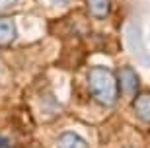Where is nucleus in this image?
Listing matches in <instances>:
<instances>
[{
	"mask_svg": "<svg viewBox=\"0 0 150 148\" xmlns=\"http://www.w3.org/2000/svg\"><path fill=\"white\" fill-rule=\"evenodd\" d=\"M90 88L98 101L101 103H113L115 99V84H113L111 74H107L105 70H94L90 76Z\"/></svg>",
	"mask_w": 150,
	"mask_h": 148,
	"instance_id": "f257e3e1",
	"label": "nucleus"
},
{
	"mask_svg": "<svg viewBox=\"0 0 150 148\" xmlns=\"http://www.w3.org/2000/svg\"><path fill=\"white\" fill-rule=\"evenodd\" d=\"M57 148H88L86 140L74 135V132H64L61 138H59V142H57Z\"/></svg>",
	"mask_w": 150,
	"mask_h": 148,
	"instance_id": "7ed1b4c3",
	"label": "nucleus"
},
{
	"mask_svg": "<svg viewBox=\"0 0 150 148\" xmlns=\"http://www.w3.org/2000/svg\"><path fill=\"white\" fill-rule=\"evenodd\" d=\"M121 80H123V90H125V92H134V90H137V78H134V74L131 70L123 72Z\"/></svg>",
	"mask_w": 150,
	"mask_h": 148,
	"instance_id": "20e7f679",
	"label": "nucleus"
},
{
	"mask_svg": "<svg viewBox=\"0 0 150 148\" xmlns=\"http://www.w3.org/2000/svg\"><path fill=\"white\" fill-rule=\"evenodd\" d=\"M133 107H134V111H137V115H139L140 121L150 123V93H142V96H139V98L134 99Z\"/></svg>",
	"mask_w": 150,
	"mask_h": 148,
	"instance_id": "f03ea898",
	"label": "nucleus"
}]
</instances>
